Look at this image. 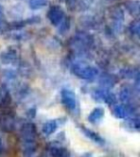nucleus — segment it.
<instances>
[{
    "label": "nucleus",
    "instance_id": "4468645a",
    "mask_svg": "<svg viewBox=\"0 0 140 157\" xmlns=\"http://www.w3.org/2000/svg\"><path fill=\"white\" fill-rule=\"evenodd\" d=\"M47 4V1L46 0H31L30 2V6L32 9H38V8L43 7Z\"/></svg>",
    "mask_w": 140,
    "mask_h": 157
},
{
    "label": "nucleus",
    "instance_id": "dca6fc26",
    "mask_svg": "<svg viewBox=\"0 0 140 157\" xmlns=\"http://www.w3.org/2000/svg\"><path fill=\"white\" fill-rule=\"evenodd\" d=\"M60 23H61V26L60 28V31L61 33H64L65 31H67L68 28H69V19L68 18H65V19L64 18L63 21H61Z\"/></svg>",
    "mask_w": 140,
    "mask_h": 157
},
{
    "label": "nucleus",
    "instance_id": "0eeeda50",
    "mask_svg": "<svg viewBox=\"0 0 140 157\" xmlns=\"http://www.w3.org/2000/svg\"><path fill=\"white\" fill-rule=\"evenodd\" d=\"M104 114H105L104 108H102V107H96V108L93 109V110L91 111V113L89 114L88 121L90 123H93V124L98 123L103 118Z\"/></svg>",
    "mask_w": 140,
    "mask_h": 157
},
{
    "label": "nucleus",
    "instance_id": "a211bd4d",
    "mask_svg": "<svg viewBox=\"0 0 140 157\" xmlns=\"http://www.w3.org/2000/svg\"><path fill=\"white\" fill-rule=\"evenodd\" d=\"M4 18V14H3V8L0 6V22L2 21V19Z\"/></svg>",
    "mask_w": 140,
    "mask_h": 157
},
{
    "label": "nucleus",
    "instance_id": "9d476101",
    "mask_svg": "<svg viewBox=\"0 0 140 157\" xmlns=\"http://www.w3.org/2000/svg\"><path fill=\"white\" fill-rule=\"evenodd\" d=\"M17 57V53L14 50L9 49L6 51L5 53L1 54V60L3 61V63H10V61L14 60Z\"/></svg>",
    "mask_w": 140,
    "mask_h": 157
},
{
    "label": "nucleus",
    "instance_id": "39448f33",
    "mask_svg": "<svg viewBox=\"0 0 140 157\" xmlns=\"http://www.w3.org/2000/svg\"><path fill=\"white\" fill-rule=\"evenodd\" d=\"M133 112V108L127 105H117L113 108L112 113L117 118H125Z\"/></svg>",
    "mask_w": 140,
    "mask_h": 157
},
{
    "label": "nucleus",
    "instance_id": "6e6552de",
    "mask_svg": "<svg viewBox=\"0 0 140 157\" xmlns=\"http://www.w3.org/2000/svg\"><path fill=\"white\" fill-rule=\"evenodd\" d=\"M57 128H58V121H56V120L49 121V122H46L43 124L42 131L45 135H51L52 133L56 131Z\"/></svg>",
    "mask_w": 140,
    "mask_h": 157
},
{
    "label": "nucleus",
    "instance_id": "9b49d317",
    "mask_svg": "<svg viewBox=\"0 0 140 157\" xmlns=\"http://www.w3.org/2000/svg\"><path fill=\"white\" fill-rule=\"evenodd\" d=\"M108 94H110V92H107L105 89H97L94 91L93 98H94L97 101H106Z\"/></svg>",
    "mask_w": 140,
    "mask_h": 157
},
{
    "label": "nucleus",
    "instance_id": "ddd939ff",
    "mask_svg": "<svg viewBox=\"0 0 140 157\" xmlns=\"http://www.w3.org/2000/svg\"><path fill=\"white\" fill-rule=\"evenodd\" d=\"M130 96H131L130 89L127 87V86H124L120 91V100L123 101H126L130 98Z\"/></svg>",
    "mask_w": 140,
    "mask_h": 157
},
{
    "label": "nucleus",
    "instance_id": "f3484780",
    "mask_svg": "<svg viewBox=\"0 0 140 157\" xmlns=\"http://www.w3.org/2000/svg\"><path fill=\"white\" fill-rule=\"evenodd\" d=\"M130 30H131V32H133L134 34L138 35L139 34V22L138 21H134L133 23H131Z\"/></svg>",
    "mask_w": 140,
    "mask_h": 157
},
{
    "label": "nucleus",
    "instance_id": "6ab92c4d",
    "mask_svg": "<svg viewBox=\"0 0 140 157\" xmlns=\"http://www.w3.org/2000/svg\"><path fill=\"white\" fill-rule=\"evenodd\" d=\"M3 151V145H2V142H1V139H0V154Z\"/></svg>",
    "mask_w": 140,
    "mask_h": 157
},
{
    "label": "nucleus",
    "instance_id": "20e7f679",
    "mask_svg": "<svg viewBox=\"0 0 140 157\" xmlns=\"http://www.w3.org/2000/svg\"><path fill=\"white\" fill-rule=\"evenodd\" d=\"M61 101L68 110H74L76 108V97L74 92L68 89L61 91Z\"/></svg>",
    "mask_w": 140,
    "mask_h": 157
},
{
    "label": "nucleus",
    "instance_id": "1a4fd4ad",
    "mask_svg": "<svg viewBox=\"0 0 140 157\" xmlns=\"http://www.w3.org/2000/svg\"><path fill=\"white\" fill-rule=\"evenodd\" d=\"M82 130L83 132L84 133L85 135H87L88 138H90L92 141H95L96 143L98 144H104V140L103 138L101 137L100 135H98L97 133H95L94 131H92L88 128H82Z\"/></svg>",
    "mask_w": 140,
    "mask_h": 157
},
{
    "label": "nucleus",
    "instance_id": "2eb2a0df",
    "mask_svg": "<svg viewBox=\"0 0 140 157\" xmlns=\"http://www.w3.org/2000/svg\"><path fill=\"white\" fill-rule=\"evenodd\" d=\"M126 124L128 127H130V128H134V129H138L139 125H140V122L138 119H130L127 121Z\"/></svg>",
    "mask_w": 140,
    "mask_h": 157
},
{
    "label": "nucleus",
    "instance_id": "f03ea898",
    "mask_svg": "<svg viewBox=\"0 0 140 157\" xmlns=\"http://www.w3.org/2000/svg\"><path fill=\"white\" fill-rule=\"evenodd\" d=\"M21 134V139L23 141V144H37V128L34 124H25L21 128L20 130Z\"/></svg>",
    "mask_w": 140,
    "mask_h": 157
},
{
    "label": "nucleus",
    "instance_id": "f257e3e1",
    "mask_svg": "<svg viewBox=\"0 0 140 157\" xmlns=\"http://www.w3.org/2000/svg\"><path fill=\"white\" fill-rule=\"evenodd\" d=\"M72 72L77 77L88 81H93L98 75V70L96 68L84 63H76L72 68Z\"/></svg>",
    "mask_w": 140,
    "mask_h": 157
},
{
    "label": "nucleus",
    "instance_id": "7ed1b4c3",
    "mask_svg": "<svg viewBox=\"0 0 140 157\" xmlns=\"http://www.w3.org/2000/svg\"><path fill=\"white\" fill-rule=\"evenodd\" d=\"M47 17L49 18L50 22L53 25H59L64 18V12L63 8L55 5L50 7V9L47 13Z\"/></svg>",
    "mask_w": 140,
    "mask_h": 157
},
{
    "label": "nucleus",
    "instance_id": "423d86ee",
    "mask_svg": "<svg viewBox=\"0 0 140 157\" xmlns=\"http://www.w3.org/2000/svg\"><path fill=\"white\" fill-rule=\"evenodd\" d=\"M49 152L51 153L52 156H57V157H64V156L70 155L69 151L66 150V148L60 146V145H55V146L50 147Z\"/></svg>",
    "mask_w": 140,
    "mask_h": 157
},
{
    "label": "nucleus",
    "instance_id": "f8f14e48",
    "mask_svg": "<svg viewBox=\"0 0 140 157\" xmlns=\"http://www.w3.org/2000/svg\"><path fill=\"white\" fill-rule=\"evenodd\" d=\"M101 83H103L106 86H113V84L116 82L114 77L110 76V75H105L103 76V78H101Z\"/></svg>",
    "mask_w": 140,
    "mask_h": 157
}]
</instances>
